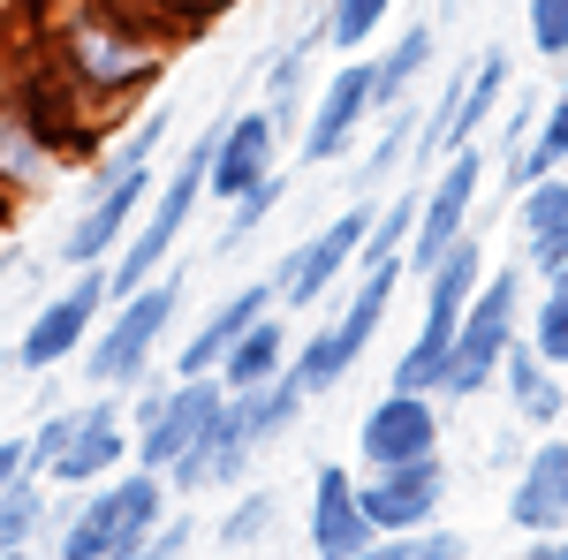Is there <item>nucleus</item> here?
<instances>
[{
    "label": "nucleus",
    "instance_id": "f257e3e1",
    "mask_svg": "<svg viewBox=\"0 0 568 560\" xmlns=\"http://www.w3.org/2000/svg\"><path fill=\"white\" fill-rule=\"evenodd\" d=\"M31 31H39L45 61L84 91L106 122L136 114V99H152L175 45H160L144 23L122 16V0H61V8H31Z\"/></svg>",
    "mask_w": 568,
    "mask_h": 560
},
{
    "label": "nucleus",
    "instance_id": "f03ea898",
    "mask_svg": "<svg viewBox=\"0 0 568 560\" xmlns=\"http://www.w3.org/2000/svg\"><path fill=\"white\" fill-rule=\"evenodd\" d=\"M175 492H168V477L160 470H114L99 477L91 492H61V522H53V553L61 560H122L136 553L160 522L175 516L168 508Z\"/></svg>",
    "mask_w": 568,
    "mask_h": 560
},
{
    "label": "nucleus",
    "instance_id": "7ed1b4c3",
    "mask_svg": "<svg viewBox=\"0 0 568 560\" xmlns=\"http://www.w3.org/2000/svg\"><path fill=\"white\" fill-rule=\"evenodd\" d=\"M220 122H227V106H220L205 130L182 144V160L175 167H160V182H152V205L136 213L130 227V243L114 251V265H106V281H114V303L136 296L160 265L175 258V243H182V227L197 220V205H205V174H213V144H220Z\"/></svg>",
    "mask_w": 568,
    "mask_h": 560
},
{
    "label": "nucleus",
    "instance_id": "20e7f679",
    "mask_svg": "<svg viewBox=\"0 0 568 560\" xmlns=\"http://www.w3.org/2000/svg\"><path fill=\"white\" fill-rule=\"evenodd\" d=\"M182 296H190V281H182L175 265H160L136 296L106 303L99 334L84 342V379H91V387H106V394L144 387V371H152L160 342L175 334V318H182Z\"/></svg>",
    "mask_w": 568,
    "mask_h": 560
},
{
    "label": "nucleus",
    "instance_id": "39448f33",
    "mask_svg": "<svg viewBox=\"0 0 568 560\" xmlns=\"http://www.w3.org/2000/svg\"><path fill=\"white\" fill-rule=\"evenodd\" d=\"M402 281H409V265H364V273H356V288L342 296V310H334L311 342H296L288 371H296V387H304L311 401H326V394L364 364V348L379 342V326H387L394 288H402Z\"/></svg>",
    "mask_w": 568,
    "mask_h": 560
},
{
    "label": "nucleus",
    "instance_id": "423d86ee",
    "mask_svg": "<svg viewBox=\"0 0 568 560\" xmlns=\"http://www.w3.org/2000/svg\"><path fill=\"white\" fill-rule=\"evenodd\" d=\"M524 310H530V265H485L478 296L463 310V334H455V356L439 371V401H470V394L500 387V356L508 342L524 334Z\"/></svg>",
    "mask_w": 568,
    "mask_h": 560
},
{
    "label": "nucleus",
    "instance_id": "0eeeda50",
    "mask_svg": "<svg viewBox=\"0 0 568 560\" xmlns=\"http://www.w3.org/2000/svg\"><path fill=\"white\" fill-rule=\"evenodd\" d=\"M425 281V326H417V342L394 356V379L387 387H417V394H439V371H447V356H455V334H463V310L478 296L485 281V251L478 235H463L433 273H417Z\"/></svg>",
    "mask_w": 568,
    "mask_h": 560
},
{
    "label": "nucleus",
    "instance_id": "6e6552de",
    "mask_svg": "<svg viewBox=\"0 0 568 560\" xmlns=\"http://www.w3.org/2000/svg\"><path fill=\"white\" fill-rule=\"evenodd\" d=\"M372 220H379V197H349L318 235H304L288 258L273 265V296H281V310H318V303L334 296L356 265H364V235H372Z\"/></svg>",
    "mask_w": 568,
    "mask_h": 560
},
{
    "label": "nucleus",
    "instance_id": "1a4fd4ad",
    "mask_svg": "<svg viewBox=\"0 0 568 560\" xmlns=\"http://www.w3.org/2000/svg\"><path fill=\"white\" fill-rule=\"evenodd\" d=\"M220 401H227V387H220V371H197V379H175V387H136V401H130V425H136V462L144 470H175L182 455L213 431V417H220Z\"/></svg>",
    "mask_w": 568,
    "mask_h": 560
},
{
    "label": "nucleus",
    "instance_id": "9d476101",
    "mask_svg": "<svg viewBox=\"0 0 568 560\" xmlns=\"http://www.w3.org/2000/svg\"><path fill=\"white\" fill-rule=\"evenodd\" d=\"M106 303H114V281H106V265H84V281L77 288H61V296H45L31 310V326H23V342L8 348V371H61L69 356H84V342L99 334V318H106Z\"/></svg>",
    "mask_w": 568,
    "mask_h": 560
},
{
    "label": "nucleus",
    "instance_id": "9b49d317",
    "mask_svg": "<svg viewBox=\"0 0 568 560\" xmlns=\"http://www.w3.org/2000/svg\"><path fill=\"white\" fill-rule=\"evenodd\" d=\"M160 167H122V174H84V213L61 227V265H114V251L130 243L136 213L152 205Z\"/></svg>",
    "mask_w": 568,
    "mask_h": 560
},
{
    "label": "nucleus",
    "instance_id": "f8f14e48",
    "mask_svg": "<svg viewBox=\"0 0 568 560\" xmlns=\"http://www.w3.org/2000/svg\"><path fill=\"white\" fill-rule=\"evenodd\" d=\"M130 455H136L130 401H114V394L99 387L91 401H77V409H69V431H61V455H53L45 485H53V492H91L99 477L130 470Z\"/></svg>",
    "mask_w": 568,
    "mask_h": 560
},
{
    "label": "nucleus",
    "instance_id": "ddd939ff",
    "mask_svg": "<svg viewBox=\"0 0 568 560\" xmlns=\"http://www.w3.org/2000/svg\"><path fill=\"white\" fill-rule=\"evenodd\" d=\"M485 144H463V152H447L425 182V197H417V235H409V273H433L463 235H470V213H478V190H485Z\"/></svg>",
    "mask_w": 568,
    "mask_h": 560
},
{
    "label": "nucleus",
    "instance_id": "4468645a",
    "mask_svg": "<svg viewBox=\"0 0 568 560\" xmlns=\"http://www.w3.org/2000/svg\"><path fill=\"white\" fill-rule=\"evenodd\" d=\"M364 122H379V91H372V61L349 53L326 84L311 91V114L304 130H296V152H304V167H334V160H349Z\"/></svg>",
    "mask_w": 568,
    "mask_h": 560
},
{
    "label": "nucleus",
    "instance_id": "2eb2a0df",
    "mask_svg": "<svg viewBox=\"0 0 568 560\" xmlns=\"http://www.w3.org/2000/svg\"><path fill=\"white\" fill-rule=\"evenodd\" d=\"M439 394H417V387H387L364 425H356V455L364 470H394V462H417V455H439Z\"/></svg>",
    "mask_w": 568,
    "mask_h": 560
},
{
    "label": "nucleus",
    "instance_id": "dca6fc26",
    "mask_svg": "<svg viewBox=\"0 0 568 560\" xmlns=\"http://www.w3.org/2000/svg\"><path fill=\"white\" fill-rule=\"evenodd\" d=\"M265 174H281V122L265 106H227L213 144V174H205V197L213 205H235L243 190H258Z\"/></svg>",
    "mask_w": 568,
    "mask_h": 560
},
{
    "label": "nucleus",
    "instance_id": "f3484780",
    "mask_svg": "<svg viewBox=\"0 0 568 560\" xmlns=\"http://www.w3.org/2000/svg\"><path fill=\"white\" fill-rule=\"evenodd\" d=\"M439 508H447V462L439 455H417V462H394V470L364 477V516L372 530H433Z\"/></svg>",
    "mask_w": 568,
    "mask_h": 560
},
{
    "label": "nucleus",
    "instance_id": "a211bd4d",
    "mask_svg": "<svg viewBox=\"0 0 568 560\" xmlns=\"http://www.w3.org/2000/svg\"><path fill=\"white\" fill-rule=\"evenodd\" d=\"M311 560H356L379 530H372V516H364V477L342 470V462H326V470L311 477Z\"/></svg>",
    "mask_w": 568,
    "mask_h": 560
},
{
    "label": "nucleus",
    "instance_id": "6ab92c4d",
    "mask_svg": "<svg viewBox=\"0 0 568 560\" xmlns=\"http://www.w3.org/2000/svg\"><path fill=\"white\" fill-rule=\"evenodd\" d=\"M508 530H524V538H561L568 530V439L530 447V462L508 485Z\"/></svg>",
    "mask_w": 568,
    "mask_h": 560
},
{
    "label": "nucleus",
    "instance_id": "aec40b11",
    "mask_svg": "<svg viewBox=\"0 0 568 560\" xmlns=\"http://www.w3.org/2000/svg\"><path fill=\"white\" fill-rule=\"evenodd\" d=\"M265 310H281V296H273V273H258V281H243V288H227V296L197 318V334H190V348H175V379H197V371H220V356L243 342V326L251 318H265Z\"/></svg>",
    "mask_w": 568,
    "mask_h": 560
},
{
    "label": "nucleus",
    "instance_id": "412c9836",
    "mask_svg": "<svg viewBox=\"0 0 568 560\" xmlns=\"http://www.w3.org/2000/svg\"><path fill=\"white\" fill-rule=\"evenodd\" d=\"M516 251L538 281L568 265V174H546V182L516 190Z\"/></svg>",
    "mask_w": 568,
    "mask_h": 560
},
{
    "label": "nucleus",
    "instance_id": "4be33fe9",
    "mask_svg": "<svg viewBox=\"0 0 568 560\" xmlns=\"http://www.w3.org/2000/svg\"><path fill=\"white\" fill-rule=\"evenodd\" d=\"M61 160H69V152H61L31 114H23V99H8V91H0V190H8V197H23V190L53 182Z\"/></svg>",
    "mask_w": 568,
    "mask_h": 560
},
{
    "label": "nucleus",
    "instance_id": "5701e85b",
    "mask_svg": "<svg viewBox=\"0 0 568 560\" xmlns=\"http://www.w3.org/2000/svg\"><path fill=\"white\" fill-rule=\"evenodd\" d=\"M500 387H508V409H516L524 425H538V431H554L568 417V379L524 342V334H516L508 356H500Z\"/></svg>",
    "mask_w": 568,
    "mask_h": 560
},
{
    "label": "nucleus",
    "instance_id": "b1692460",
    "mask_svg": "<svg viewBox=\"0 0 568 560\" xmlns=\"http://www.w3.org/2000/svg\"><path fill=\"white\" fill-rule=\"evenodd\" d=\"M500 99H508V53H478V61L463 69V91H455L447 130H439V160L463 152V144H478V136L493 130V114H500Z\"/></svg>",
    "mask_w": 568,
    "mask_h": 560
},
{
    "label": "nucleus",
    "instance_id": "393cba45",
    "mask_svg": "<svg viewBox=\"0 0 568 560\" xmlns=\"http://www.w3.org/2000/svg\"><path fill=\"white\" fill-rule=\"evenodd\" d=\"M318 53H326V23L296 31V39L265 61V114H273L281 130H304V114H311V61H318Z\"/></svg>",
    "mask_w": 568,
    "mask_h": 560
},
{
    "label": "nucleus",
    "instance_id": "a878e982",
    "mask_svg": "<svg viewBox=\"0 0 568 560\" xmlns=\"http://www.w3.org/2000/svg\"><path fill=\"white\" fill-rule=\"evenodd\" d=\"M288 356H296V334H288V318L281 310H265L243 326V342L220 356V387L243 394V387H265V379H281L288 371Z\"/></svg>",
    "mask_w": 568,
    "mask_h": 560
},
{
    "label": "nucleus",
    "instance_id": "bb28decb",
    "mask_svg": "<svg viewBox=\"0 0 568 560\" xmlns=\"http://www.w3.org/2000/svg\"><path fill=\"white\" fill-rule=\"evenodd\" d=\"M439 61V31L433 23H409V31H394L387 53H372V91H379V114L402 106V99H417V84L433 77Z\"/></svg>",
    "mask_w": 568,
    "mask_h": 560
},
{
    "label": "nucleus",
    "instance_id": "cd10ccee",
    "mask_svg": "<svg viewBox=\"0 0 568 560\" xmlns=\"http://www.w3.org/2000/svg\"><path fill=\"white\" fill-rule=\"evenodd\" d=\"M53 522H61V492H53L45 477H23V485L0 500V553H31Z\"/></svg>",
    "mask_w": 568,
    "mask_h": 560
},
{
    "label": "nucleus",
    "instance_id": "c85d7f7f",
    "mask_svg": "<svg viewBox=\"0 0 568 560\" xmlns=\"http://www.w3.org/2000/svg\"><path fill=\"white\" fill-rule=\"evenodd\" d=\"M273 522H281V492H273V485H243V492H235V508H227V516H220V553L227 560H243V553H258L265 538H273Z\"/></svg>",
    "mask_w": 568,
    "mask_h": 560
},
{
    "label": "nucleus",
    "instance_id": "c756f323",
    "mask_svg": "<svg viewBox=\"0 0 568 560\" xmlns=\"http://www.w3.org/2000/svg\"><path fill=\"white\" fill-rule=\"evenodd\" d=\"M524 342L538 348L554 371H568V265L538 281V296H530V310H524Z\"/></svg>",
    "mask_w": 568,
    "mask_h": 560
},
{
    "label": "nucleus",
    "instance_id": "7c9ffc66",
    "mask_svg": "<svg viewBox=\"0 0 568 560\" xmlns=\"http://www.w3.org/2000/svg\"><path fill=\"white\" fill-rule=\"evenodd\" d=\"M281 197H288V174H265L258 190H243V197L227 205V227L213 235V258H243V251L258 243V227L281 213Z\"/></svg>",
    "mask_w": 568,
    "mask_h": 560
},
{
    "label": "nucleus",
    "instance_id": "2f4dec72",
    "mask_svg": "<svg viewBox=\"0 0 568 560\" xmlns=\"http://www.w3.org/2000/svg\"><path fill=\"white\" fill-rule=\"evenodd\" d=\"M417 197H425V182L417 190H394L379 220H372V235H364V265H409V235H417ZM356 265V273H364Z\"/></svg>",
    "mask_w": 568,
    "mask_h": 560
},
{
    "label": "nucleus",
    "instance_id": "473e14b6",
    "mask_svg": "<svg viewBox=\"0 0 568 560\" xmlns=\"http://www.w3.org/2000/svg\"><path fill=\"white\" fill-rule=\"evenodd\" d=\"M394 0H326L318 23H326V53H364V45L387 31Z\"/></svg>",
    "mask_w": 568,
    "mask_h": 560
},
{
    "label": "nucleus",
    "instance_id": "72a5a7b5",
    "mask_svg": "<svg viewBox=\"0 0 568 560\" xmlns=\"http://www.w3.org/2000/svg\"><path fill=\"white\" fill-rule=\"evenodd\" d=\"M470 546L455 538V530H387V538H372L356 560H463Z\"/></svg>",
    "mask_w": 568,
    "mask_h": 560
},
{
    "label": "nucleus",
    "instance_id": "f704fd0d",
    "mask_svg": "<svg viewBox=\"0 0 568 560\" xmlns=\"http://www.w3.org/2000/svg\"><path fill=\"white\" fill-rule=\"evenodd\" d=\"M524 31H530V53H538V61L568 69V0H530Z\"/></svg>",
    "mask_w": 568,
    "mask_h": 560
},
{
    "label": "nucleus",
    "instance_id": "c9c22d12",
    "mask_svg": "<svg viewBox=\"0 0 568 560\" xmlns=\"http://www.w3.org/2000/svg\"><path fill=\"white\" fill-rule=\"evenodd\" d=\"M152 8H160V16L175 23L182 39H197V31H205V23H220V16H227L235 0H152Z\"/></svg>",
    "mask_w": 568,
    "mask_h": 560
},
{
    "label": "nucleus",
    "instance_id": "e433bc0d",
    "mask_svg": "<svg viewBox=\"0 0 568 560\" xmlns=\"http://www.w3.org/2000/svg\"><path fill=\"white\" fill-rule=\"evenodd\" d=\"M61 431H69V409H53V417H45L39 431H23V439H31V470H53V455H61Z\"/></svg>",
    "mask_w": 568,
    "mask_h": 560
},
{
    "label": "nucleus",
    "instance_id": "4c0bfd02",
    "mask_svg": "<svg viewBox=\"0 0 568 560\" xmlns=\"http://www.w3.org/2000/svg\"><path fill=\"white\" fill-rule=\"evenodd\" d=\"M23 477H39L31 470V439H0V500H8Z\"/></svg>",
    "mask_w": 568,
    "mask_h": 560
},
{
    "label": "nucleus",
    "instance_id": "58836bf2",
    "mask_svg": "<svg viewBox=\"0 0 568 560\" xmlns=\"http://www.w3.org/2000/svg\"><path fill=\"white\" fill-rule=\"evenodd\" d=\"M516 560H554V538H530V546H524Z\"/></svg>",
    "mask_w": 568,
    "mask_h": 560
},
{
    "label": "nucleus",
    "instance_id": "ea45409f",
    "mask_svg": "<svg viewBox=\"0 0 568 560\" xmlns=\"http://www.w3.org/2000/svg\"><path fill=\"white\" fill-rule=\"evenodd\" d=\"M8 213H16V197H8V190H0V227H8Z\"/></svg>",
    "mask_w": 568,
    "mask_h": 560
},
{
    "label": "nucleus",
    "instance_id": "a19ab883",
    "mask_svg": "<svg viewBox=\"0 0 568 560\" xmlns=\"http://www.w3.org/2000/svg\"><path fill=\"white\" fill-rule=\"evenodd\" d=\"M554 560H568V530H561V538H554Z\"/></svg>",
    "mask_w": 568,
    "mask_h": 560
},
{
    "label": "nucleus",
    "instance_id": "79ce46f5",
    "mask_svg": "<svg viewBox=\"0 0 568 560\" xmlns=\"http://www.w3.org/2000/svg\"><path fill=\"white\" fill-rule=\"evenodd\" d=\"M190 560H227V553H190Z\"/></svg>",
    "mask_w": 568,
    "mask_h": 560
},
{
    "label": "nucleus",
    "instance_id": "37998d69",
    "mask_svg": "<svg viewBox=\"0 0 568 560\" xmlns=\"http://www.w3.org/2000/svg\"><path fill=\"white\" fill-rule=\"evenodd\" d=\"M0 560H31V553H0Z\"/></svg>",
    "mask_w": 568,
    "mask_h": 560
},
{
    "label": "nucleus",
    "instance_id": "c03bdc74",
    "mask_svg": "<svg viewBox=\"0 0 568 560\" xmlns=\"http://www.w3.org/2000/svg\"><path fill=\"white\" fill-rule=\"evenodd\" d=\"M122 560H136V553H122Z\"/></svg>",
    "mask_w": 568,
    "mask_h": 560
},
{
    "label": "nucleus",
    "instance_id": "a18cd8bd",
    "mask_svg": "<svg viewBox=\"0 0 568 560\" xmlns=\"http://www.w3.org/2000/svg\"><path fill=\"white\" fill-rule=\"evenodd\" d=\"M561 379H568V371H561Z\"/></svg>",
    "mask_w": 568,
    "mask_h": 560
}]
</instances>
